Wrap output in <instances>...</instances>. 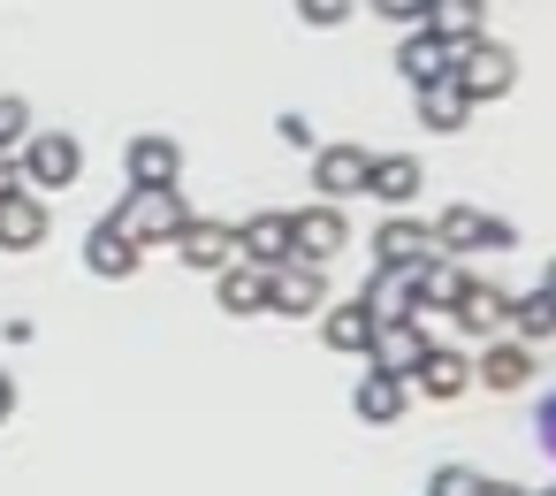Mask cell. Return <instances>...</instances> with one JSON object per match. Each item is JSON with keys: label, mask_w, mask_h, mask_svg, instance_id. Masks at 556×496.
<instances>
[{"label": "cell", "mask_w": 556, "mask_h": 496, "mask_svg": "<svg viewBox=\"0 0 556 496\" xmlns=\"http://www.w3.org/2000/svg\"><path fill=\"white\" fill-rule=\"evenodd\" d=\"M16 161H24V191H70L85 176V146L70 131H31Z\"/></svg>", "instance_id": "obj_1"}, {"label": "cell", "mask_w": 556, "mask_h": 496, "mask_svg": "<svg viewBox=\"0 0 556 496\" xmlns=\"http://www.w3.org/2000/svg\"><path fill=\"white\" fill-rule=\"evenodd\" d=\"M427 237H434V252H510L518 245V230L503 214H480V207H442L427 222Z\"/></svg>", "instance_id": "obj_2"}, {"label": "cell", "mask_w": 556, "mask_h": 496, "mask_svg": "<svg viewBox=\"0 0 556 496\" xmlns=\"http://www.w3.org/2000/svg\"><path fill=\"white\" fill-rule=\"evenodd\" d=\"M457 92L480 108V100H503L510 85H518V54L503 47V39H472V47H457Z\"/></svg>", "instance_id": "obj_3"}, {"label": "cell", "mask_w": 556, "mask_h": 496, "mask_svg": "<svg viewBox=\"0 0 556 496\" xmlns=\"http://www.w3.org/2000/svg\"><path fill=\"white\" fill-rule=\"evenodd\" d=\"M115 222H123L138 245H168V237L191 222V207H184V184H168V191H123Z\"/></svg>", "instance_id": "obj_4"}, {"label": "cell", "mask_w": 556, "mask_h": 496, "mask_svg": "<svg viewBox=\"0 0 556 496\" xmlns=\"http://www.w3.org/2000/svg\"><path fill=\"white\" fill-rule=\"evenodd\" d=\"M450 321H457V336H472V344H495V336L510 328V290H503V283H480V275H465V283H457V298H450Z\"/></svg>", "instance_id": "obj_5"}, {"label": "cell", "mask_w": 556, "mask_h": 496, "mask_svg": "<svg viewBox=\"0 0 556 496\" xmlns=\"http://www.w3.org/2000/svg\"><path fill=\"white\" fill-rule=\"evenodd\" d=\"M328 306V268H313V260H282V268H267V313H320Z\"/></svg>", "instance_id": "obj_6"}, {"label": "cell", "mask_w": 556, "mask_h": 496, "mask_svg": "<svg viewBox=\"0 0 556 496\" xmlns=\"http://www.w3.org/2000/svg\"><path fill=\"white\" fill-rule=\"evenodd\" d=\"M123 169H130V191H168V184H184V146L168 131H146V138H130Z\"/></svg>", "instance_id": "obj_7"}, {"label": "cell", "mask_w": 556, "mask_h": 496, "mask_svg": "<svg viewBox=\"0 0 556 496\" xmlns=\"http://www.w3.org/2000/svg\"><path fill=\"white\" fill-rule=\"evenodd\" d=\"M366 169H374L366 146H313V191H320L328 207L358 199V191H366Z\"/></svg>", "instance_id": "obj_8"}, {"label": "cell", "mask_w": 556, "mask_h": 496, "mask_svg": "<svg viewBox=\"0 0 556 496\" xmlns=\"http://www.w3.org/2000/svg\"><path fill=\"white\" fill-rule=\"evenodd\" d=\"M168 245H176V260L199 268V275H222V268L237 260V230H229V222H206V214H191Z\"/></svg>", "instance_id": "obj_9"}, {"label": "cell", "mask_w": 556, "mask_h": 496, "mask_svg": "<svg viewBox=\"0 0 556 496\" xmlns=\"http://www.w3.org/2000/svg\"><path fill=\"white\" fill-rule=\"evenodd\" d=\"M419 359H427V321H381L374 344H366V367L374 374H396V382H412Z\"/></svg>", "instance_id": "obj_10"}, {"label": "cell", "mask_w": 556, "mask_h": 496, "mask_svg": "<svg viewBox=\"0 0 556 496\" xmlns=\"http://www.w3.org/2000/svg\"><path fill=\"white\" fill-rule=\"evenodd\" d=\"M290 237H298V260H313V268H328L343 245H351V222H343V207H305V214H290Z\"/></svg>", "instance_id": "obj_11"}, {"label": "cell", "mask_w": 556, "mask_h": 496, "mask_svg": "<svg viewBox=\"0 0 556 496\" xmlns=\"http://www.w3.org/2000/svg\"><path fill=\"white\" fill-rule=\"evenodd\" d=\"M427 252H434V237H427V222H412V214H389V222L374 230V268H396V275H412Z\"/></svg>", "instance_id": "obj_12"}, {"label": "cell", "mask_w": 556, "mask_h": 496, "mask_svg": "<svg viewBox=\"0 0 556 496\" xmlns=\"http://www.w3.org/2000/svg\"><path fill=\"white\" fill-rule=\"evenodd\" d=\"M138 260H146V245H138V237H130V230H123L115 214H108V222H100V230L85 237V268H92V275H108V283L138 275Z\"/></svg>", "instance_id": "obj_13"}, {"label": "cell", "mask_w": 556, "mask_h": 496, "mask_svg": "<svg viewBox=\"0 0 556 496\" xmlns=\"http://www.w3.org/2000/svg\"><path fill=\"white\" fill-rule=\"evenodd\" d=\"M412 389H427L434 405H450V397L472 389V359H465L457 344H427V359L412 367Z\"/></svg>", "instance_id": "obj_14"}, {"label": "cell", "mask_w": 556, "mask_h": 496, "mask_svg": "<svg viewBox=\"0 0 556 496\" xmlns=\"http://www.w3.org/2000/svg\"><path fill=\"white\" fill-rule=\"evenodd\" d=\"M237 260H252V268H282V260H298L290 214H252V222L237 230Z\"/></svg>", "instance_id": "obj_15"}, {"label": "cell", "mask_w": 556, "mask_h": 496, "mask_svg": "<svg viewBox=\"0 0 556 496\" xmlns=\"http://www.w3.org/2000/svg\"><path fill=\"white\" fill-rule=\"evenodd\" d=\"M472 382H488L495 397H510V389H526V382H533V344H518V336L503 344V336H495V344H488V351L472 359Z\"/></svg>", "instance_id": "obj_16"}, {"label": "cell", "mask_w": 556, "mask_h": 496, "mask_svg": "<svg viewBox=\"0 0 556 496\" xmlns=\"http://www.w3.org/2000/svg\"><path fill=\"white\" fill-rule=\"evenodd\" d=\"M419 32H434L450 54L457 47H472V39H488V9L480 0H427V16H419Z\"/></svg>", "instance_id": "obj_17"}, {"label": "cell", "mask_w": 556, "mask_h": 496, "mask_svg": "<svg viewBox=\"0 0 556 496\" xmlns=\"http://www.w3.org/2000/svg\"><path fill=\"white\" fill-rule=\"evenodd\" d=\"M366 191H374L381 207H412V199L427 191V169H419L412 153H374V169H366Z\"/></svg>", "instance_id": "obj_18"}, {"label": "cell", "mask_w": 556, "mask_h": 496, "mask_svg": "<svg viewBox=\"0 0 556 496\" xmlns=\"http://www.w3.org/2000/svg\"><path fill=\"white\" fill-rule=\"evenodd\" d=\"M39 245H47V199L39 191L0 199V252H39Z\"/></svg>", "instance_id": "obj_19"}, {"label": "cell", "mask_w": 556, "mask_h": 496, "mask_svg": "<svg viewBox=\"0 0 556 496\" xmlns=\"http://www.w3.org/2000/svg\"><path fill=\"white\" fill-rule=\"evenodd\" d=\"M396 70H404V85L419 92V85H442V77L457 70V54H450L434 32H404V47H396Z\"/></svg>", "instance_id": "obj_20"}, {"label": "cell", "mask_w": 556, "mask_h": 496, "mask_svg": "<svg viewBox=\"0 0 556 496\" xmlns=\"http://www.w3.org/2000/svg\"><path fill=\"white\" fill-rule=\"evenodd\" d=\"M374 328H381V321H374L366 298H343V306L328 298V306H320V336H328V351H366Z\"/></svg>", "instance_id": "obj_21"}, {"label": "cell", "mask_w": 556, "mask_h": 496, "mask_svg": "<svg viewBox=\"0 0 556 496\" xmlns=\"http://www.w3.org/2000/svg\"><path fill=\"white\" fill-rule=\"evenodd\" d=\"M404 405H412V382H396V374H358V389H351V412L358 420H374V427H389V420H404Z\"/></svg>", "instance_id": "obj_22"}, {"label": "cell", "mask_w": 556, "mask_h": 496, "mask_svg": "<svg viewBox=\"0 0 556 496\" xmlns=\"http://www.w3.org/2000/svg\"><path fill=\"white\" fill-rule=\"evenodd\" d=\"M457 268H450V252H427L419 268H412V313L427 321V313H450V298H457Z\"/></svg>", "instance_id": "obj_23"}, {"label": "cell", "mask_w": 556, "mask_h": 496, "mask_svg": "<svg viewBox=\"0 0 556 496\" xmlns=\"http://www.w3.org/2000/svg\"><path fill=\"white\" fill-rule=\"evenodd\" d=\"M214 298H222V313H267V268L229 260V268L214 275Z\"/></svg>", "instance_id": "obj_24"}, {"label": "cell", "mask_w": 556, "mask_h": 496, "mask_svg": "<svg viewBox=\"0 0 556 496\" xmlns=\"http://www.w3.org/2000/svg\"><path fill=\"white\" fill-rule=\"evenodd\" d=\"M412 108H419V131H465V115H472V100L457 92V77L419 85V92H412Z\"/></svg>", "instance_id": "obj_25"}, {"label": "cell", "mask_w": 556, "mask_h": 496, "mask_svg": "<svg viewBox=\"0 0 556 496\" xmlns=\"http://www.w3.org/2000/svg\"><path fill=\"white\" fill-rule=\"evenodd\" d=\"M358 298L374 306V321H419V313H412V275H396V268H374V283H366Z\"/></svg>", "instance_id": "obj_26"}, {"label": "cell", "mask_w": 556, "mask_h": 496, "mask_svg": "<svg viewBox=\"0 0 556 496\" xmlns=\"http://www.w3.org/2000/svg\"><path fill=\"white\" fill-rule=\"evenodd\" d=\"M510 328H518V344H548V336H556V298H548V290L510 298Z\"/></svg>", "instance_id": "obj_27"}, {"label": "cell", "mask_w": 556, "mask_h": 496, "mask_svg": "<svg viewBox=\"0 0 556 496\" xmlns=\"http://www.w3.org/2000/svg\"><path fill=\"white\" fill-rule=\"evenodd\" d=\"M24 138H31V108L16 92H0V153H24Z\"/></svg>", "instance_id": "obj_28"}, {"label": "cell", "mask_w": 556, "mask_h": 496, "mask_svg": "<svg viewBox=\"0 0 556 496\" xmlns=\"http://www.w3.org/2000/svg\"><path fill=\"white\" fill-rule=\"evenodd\" d=\"M351 9H358V0H298V16H305L313 32H336V24H351Z\"/></svg>", "instance_id": "obj_29"}, {"label": "cell", "mask_w": 556, "mask_h": 496, "mask_svg": "<svg viewBox=\"0 0 556 496\" xmlns=\"http://www.w3.org/2000/svg\"><path fill=\"white\" fill-rule=\"evenodd\" d=\"M427 496H480V473H472V466H442V473L427 481Z\"/></svg>", "instance_id": "obj_30"}, {"label": "cell", "mask_w": 556, "mask_h": 496, "mask_svg": "<svg viewBox=\"0 0 556 496\" xmlns=\"http://www.w3.org/2000/svg\"><path fill=\"white\" fill-rule=\"evenodd\" d=\"M374 16H389V24H404V32H419V16H427V0H366Z\"/></svg>", "instance_id": "obj_31"}, {"label": "cell", "mask_w": 556, "mask_h": 496, "mask_svg": "<svg viewBox=\"0 0 556 496\" xmlns=\"http://www.w3.org/2000/svg\"><path fill=\"white\" fill-rule=\"evenodd\" d=\"M275 131H282V146H298V153H313V123H305L298 108H282V123H275Z\"/></svg>", "instance_id": "obj_32"}, {"label": "cell", "mask_w": 556, "mask_h": 496, "mask_svg": "<svg viewBox=\"0 0 556 496\" xmlns=\"http://www.w3.org/2000/svg\"><path fill=\"white\" fill-rule=\"evenodd\" d=\"M24 191V161L16 153H0V199H16Z\"/></svg>", "instance_id": "obj_33"}, {"label": "cell", "mask_w": 556, "mask_h": 496, "mask_svg": "<svg viewBox=\"0 0 556 496\" xmlns=\"http://www.w3.org/2000/svg\"><path fill=\"white\" fill-rule=\"evenodd\" d=\"M541 450H548V458H556V397H548V405H541Z\"/></svg>", "instance_id": "obj_34"}, {"label": "cell", "mask_w": 556, "mask_h": 496, "mask_svg": "<svg viewBox=\"0 0 556 496\" xmlns=\"http://www.w3.org/2000/svg\"><path fill=\"white\" fill-rule=\"evenodd\" d=\"M480 496H533V488H518V481H480Z\"/></svg>", "instance_id": "obj_35"}, {"label": "cell", "mask_w": 556, "mask_h": 496, "mask_svg": "<svg viewBox=\"0 0 556 496\" xmlns=\"http://www.w3.org/2000/svg\"><path fill=\"white\" fill-rule=\"evenodd\" d=\"M9 412H16V382H9V374H0V420H9Z\"/></svg>", "instance_id": "obj_36"}, {"label": "cell", "mask_w": 556, "mask_h": 496, "mask_svg": "<svg viewBox=\"0 0 556 496\" xmlns=\"http://www.w3.org/2000/svg\"><path fill=\"white\" fill-rule=\"evenodd\" d=\"M541 290H548V298H556V260H548V275H541Z\"/></svg>", "instance_id": "obj_37"}, {"label": "cell", "mask_w": 556, "mask_h": 496, "mask_svg": "<svg viewBox=\"0 0 556 496\" xmlns=\"http://www.w3.org/2000/svg\"><path fill=\"white\" fill-rule=\"evenodd\" d=\"M548 496H556V488H548Z\"/></svg>", "instance_id": "obj_38"}]
</instances>
